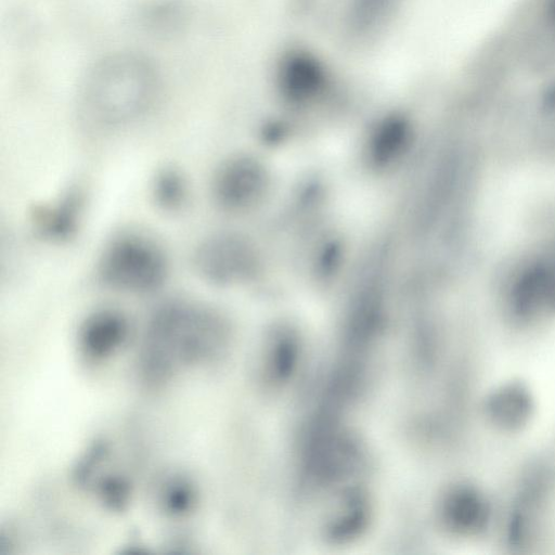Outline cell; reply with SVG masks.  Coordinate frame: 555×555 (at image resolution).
Wrapping results in <instances>:
<instances>
[{"instance_id":"4","label":"cell","mask_w":555,"mask_h":555,"mask_svg":"<svg viewBox=\"0 0 555 555\" xmlns=\"http://www.w3.org/2000/svg\"><path fill=\"white\" fill-rule=\"evenodd\" d=\"M169 271V258L162 244L137 231L116 234L106 243L96 262L98 279L103 285L135 295L158 291Z\"/></svg>"},{"instance_id":"14","label":"cell","mask_w":555,"mask_h":555,"mask_svg":"<svg viewBox=\"0 0 555 555\" xmlns=\"http://www.w3.org/2000/svg\"><path fill=\"white\" fill-rule=\"evenodd\" d=\"M411 139V127L401 116H389L373 129L367 154L370 162L379 168L397 162L406 151Z\"/></svg>"},{"instance_id":"10","label":"cell","mask_w":555,"mask_h":555,"mask_svg":"<svg viewBox=\"0 0 555 555\" xmlns=\"http://www.w3.org/2000/svg\"><path fill=\"white\" fill-rule=\"evenodd\" d=\"M327 75L312 54L292 51L283 57L278 68V87L282 96L293 104H306L325 90Z\"/></svg>"},{"instance_id":"9","label":"cell","mask_w":555,"mask_h":555,"mask_svg":"<svg viewBox=\"0 0 555 555\" xmlns=\"http://www.w3.org/2000/svg\"><path fill=\"white\" fill-rule=\"evenodd\" d=\"M486 420L496 429L516 433L524 429L535 412V400L529 387L520 380H509L490 390L483 399Z\"/></svg>"},{"instance_id":"1","label":"cell","mask_w":555,"mask_h":555,"mask_svg":"<svg viewBox=\"0 0 555 555\" xmlns=\"http://www.w3.org/2000/svg\"><path fill=\"white\" fill-rule=\"evenodd\" d=\"M159 88L153 61L138 52H115L96 61L83 76L78 88V114L96 130L119 129L152 108Z\"/></svg>"},{"instance_id":"13","label":"cell","mask_w":555,"mask_h":555,"mask_svg":"<svg viewBox=\"0 0 555 555\" xmlns=\"http://www.w3.org/2000/svg\"><path fill=\"white\" fill-rule=\"evenodd\" d=\"M371 506L366 494L359 489L347 491L325 525V537L333 543H345L358 538L367 528Z\"/></svg>"},{"instance_id":"11","label":"cell","mask_w":555,"mask_h":555,"mask_svg":"<svg viewBox=\"0 0 555 555\" xmlns=\"http://www.w3.org/2000/svg\"><path fill=\"white\" fill-rule=\"evenodd\" d=\"M83 205L82 192L69 189L54 201L37 207L31 218L36 233L55 243L73 238L81 222Z\"/></svg>"},{"instance_id":"18","label":"cell","mask_w":555,"mask_h":555,"mask_svg":"<svg viewBox=\"0 0 555 555\" xmlns=\"http://www.w3.org/2000/svg\"><path fill=\"white\" fill-rule=\"evenodd\" d=\"M143 25L153 31L176 30L186 17V7L181 0H155L142 11Z\"/></svg>"},{"instance_id":"15","label":"cell","mask_w":555,"mask_h":555,"mask_svg":"<svg viewBox=\"0 0 555 555\" xmlns=\"http://www.w3.org/2000/svg\"><path fill=\"white\" fill-rule=\"evenodd\" d=\"M300 359V344L289 330L276 331L270 338L264 353L266 379L281 386L292 379Z\"/></svg>"},{"instance_id":"12","label":"cell","mask_w":555,"mask_h":555,"mask_svg":"<svg viewBox=\"0 0 555 555\" xmlns=\"http://www.w3.org/2000/svg\"><path fill=\"white\" fill-rule=\"evenodd\" d=\"M128 321L115 309H100L92 312L79 331V343L86 356L103 359L114 352L126 339Z\"/></svg>"},{"instance_id":"16","label":"cell","mask_w":555,"mask_h":555,"mask_svg":"<svg viewBox=\"0 0 555 555\" xmlns=\"http://www.w3.org/2000/svg\"><path fill=\"white\" fill-rule=\"evenodd\" d=\"M399 0H349L347 27L357 38L378 34L391 20Z\"/></svg>"},{"instance_id":"20","label":"cell","mask_w":555,"mask_h":555,"mask_svg":"<svg viewBox=\"0 0 555 555\" xmlns=\"http://www.w3.org/2000/svg\"><path fill=\"white\" fill-rule=\"evenodd\" d=\"M546 16L548 17V22L555 27V0L547 1Z\"/></svg>"},{"instance_id":"17","label":"cell","mask_w":555,"mask_h":555,"mask_svg":"<svg viewBox=\"0 0 555 555\" xmlns=\"http://www.w3.org/2000/svg\"><path fill=\"white\" fill-rule=\"evenodd\" d=\"M151 196L156 207L165 212L182 210L190 196L186 177L175 166H164L152 179Z\"/></svg>"},{"instance_id":"19","label":"cell","mask_w":555,"mask_h":555,"mask_svg":"<svg viewBox=\"0 0 555 555\" xmlns=\"http://www.w3.org/2000/svg\"><path fill=\"white\" fill-rule=\"evenodd\" d=\"M533 135L538 150L555 158V83L545 91L539 103Z\"/></svg>"},{"instance_id":"7","label":"cell","mask_w":555,"mask_h":555,"mask_svg":"<svg viewBox=\"0 0 555 555\" xmlns=\"http://www.w3.org/2000/svg\"><path fill=\"white\" fill-rule=\"evenodd\" d=\"M269 177L260 162L248 155H234L216 169L210 192L215 204L222 210H248L267 192Z\"/></svg>"},{"instance_id":"5","label":"cell","mask_w":555,"mask_h":555,"mask_svg":"<svg viewBox=\"0 0 555 555\" xmlns=\"http://www.w3.org/2000/svg\"><path fill=\"white\" fill-rule=\"evenodd\" d=\"M192 267L205 283L228 287L250 281L257 272L258 256L253 244L234 232H216L198 242Z\"/></svg>"},{"instance_id":"2","label":"cell","mask_w":555,"mask_h":555,"mask_svg":"<svg viewBox=\"0 0 555 555\" xmlns=\"http://www.w3.org/2000/svg\"><path fill=\"white\" fill-rule=\"evenodd\" d=\"M229 337V323L215 308L186 299L166 301L147 323L144 373L152 380L166 379L182 366L217 357Z\"/></svg>"},{"instance_id":"3","label":"cell","mask_w":555,"mask_h":555,"mask_svg":"<svg viewBox=\"0 0 555 555\" xmlns=\"http://www.w3.org/2000/svg\"><path fill=\"white\" fill-rule=\"evenodd\" d=\"M502 308L518 325L555 317V232L504 266L499 280Z\"/></svg>"},{"instance_id":"6","label":"cell","mask_w":555,"mask_h":555,"mask_svg":"<svg viewBox=\"0 0 555 555\" xmlns=\"http://www.w3.org/2000/svg\"><path fill=\"white\" fill-rule=\"evenodd\" d=\"M554 486L555 473L544 465L530 468L522 477L507 518L506 539L511 547L524 551L534 545Z\"/></svg>"},{"instance_id":"8","label":"cell","mask_w":555,"mask_h":555,"mask_svg":"<svg viewBox=\"0 0 555 555\" xmlns=\"http://www.w3.org/2000/svg\"><path fill=\"white\" fill-rule=\"evenodd\" d=\"M442 525L461 537H473L483 532L491 519V506L477 487L457 483L443 494L439 505Z\"/></svg>"}]
</instances>
